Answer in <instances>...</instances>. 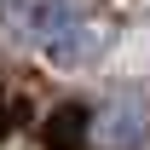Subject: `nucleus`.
Returning a JSON list of instances; mask_svg holds the SVG:
<instances>
[{"mask_svg":"<svg viewBox=\"0 0 150 150\" xmlns=\"http://www.w3.org/2000/svg\"><path fill=\"white\" fill-rule=\"evenodd\" d=\"M144 133H150V104H139V98H110L93 115V144L98 150H133Z\"/></svg>","mask_w":150,"mask_h":150,"instance_id":"f03ea898","label":"nucleus"},{"mask_svg":"<svg viewBox=\"0 0 150 150\" xmlns=\"http://www.w3.org/2000/svg\"><path fill=\"white\" fill-rule=\"evenodd\" d=\"M0 23L18 40L64 58V64H75L81 52H93V6L87 0H6Z\"/></svg>","mask_w":150,"mask_h":150,"instance_id":"f257e3e1","label":"nucleus"},{"mask_svg":"<svg viewBox=\"0 0 150 150\" xmlns=\"http://www.w3.org/2000/svg\"><path fill=\"white\" fill-rule=\"evenodd\" d=\"M93 144V110L87 104H58L46 115V150H87Z\"/></svg>","mask_w":150,"mask_h":150,"instance_id":"7ed1b4c3","label":"nucleus"}]
</instances>
